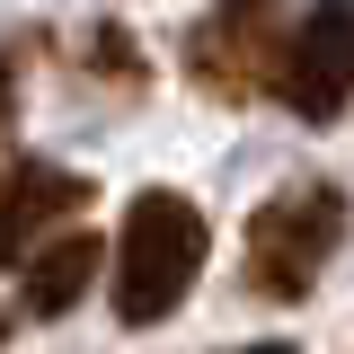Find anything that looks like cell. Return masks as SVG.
Instances as JSON below:
<instances>
[{
	"label": "cell",
	"mask_w": 354,
	"mask_h": 354,
	"mask_svg": "<svg viewBox=\"0 0 354 354\" xmlns=\"http://www.w3.org/2000/svg\"><path fill=\"white\" fill-rule=\"evenodd\" d=\"M266 97H283L301 124H337L354 106V0H310L301 18H283Z\"/></svg>",
	"instance_id": "obj_3"
},
{
	"label": "cell",
	"mask_w": 354,
	"mask_h": 354,
	"mask_svg": "<svg viewBox=\"0 0 354 354\" xmlns=\"http://www.w3.org/2000/svg\"><path fill=\"white\" fill-rule=\"evenodd\" d=\"M27 53H36V36H9V44H0V133H9V115H18V88H27Z\"/></svg>",
	"instance_id": "obj_7"
},
{
	"label": "cell",
	"mask_w": 354,
	"mask_h": 354,
	"mask_svg": "<svg viewBox=\"0 0 354 354\" xmlns=\"http://www.w3.org/2000/svg\"><path fill=\"white\" fill-rule=\"evenodd\" d=\"M88 186L80 169H62V160H36V151H18L9 169H0V274L27 257L36 239H53L62 221H80L88 213Z\"/></svg>",
	"instance_id": "obj_5"
},
{
	"label": "cell",
	"mask_w": 354,
	"mask_h": 354,
	"mask_svg": "<svg viewBox=\"0 0 354 354\" xmlns=\"http://www.w3.org/2000/svg\"><path fill=\"white\" fill-rule=\"evenodd\" d=\"M213 257V221L195 213V195L177 186H142L124 204V230L106 248V292H115V319L124 328H160L186 310L195 274Z\"/></svg>",
	"instance_id": "obj_1"
},
{
	"label": "cell",
	"mask_w": 354,
	"mask_h": 354,
	"mask_svg": "<svg viewBox=\"0 0 354 354\" xmlns=\"http://www.w3.org/2000/svg\"><path fill=\"white\" fill-rule=\"evenodd\" d=\"M230 354H301V346H283V337H257V346H230Z\"/></svg>",
	"instance_id": "obj_8"
},
{
	"label": "cell",
	"mask_w": 354,
	"mask_h": 354,
	"mask_svg": "<svg viewBox=\"0 0 354 354\" xmlns=\"http://www.w3.org/2000/svg\"><path fill=\"white\" fill-rule=\"evenodd\" d=\"M27 319H62V310H80V292L97 283V266H106V239L88 230V221H62L53 239L27 248Z\"/></svg>",
	"instance_id": "obj_6"
},
{
	"label": "cell",
	"mask_w": 354,
	"mask_h": 354,
	"mask_svg": "<svg viewBox=\"0 0 354 354\" xmlns=\"http://www.w3.org/2000/svg\"><path fill=\"white\" fill-rule=\"evenodd\" d=\"M283 0H213L195 27H186V80L221 97V106H248L266 97V71H274V36H283Z\"/></svg>",
	"instance_id": "obj_4"
},
{
	"label": "cell",
	"mask_w": 354,
	"mask_h": 354,
	"mask_svg": "<svg viewBox=\"0 0 354 354\" xmlns=\"http://www.w3.org/2000/svg\"><path fill=\"white\" fill-rule=\"evenodd\" d=\"M346 186L337 177H292L274 186L257 213H248V292L257 301H301L310 283L328 274V257L346 248Z\"/></svg>",
	"instance_id": "obj_2"
},
{
	"label": "cell",
	"mask_w": 354,
	"mask_h": 354,
	"mask_svg": "<svg viewBox=\"0 0 354 354\" xmlns=\"http://www.w3.org/2000/svg\"><path fill=\"white\" fill-rule=\"evenodd\" d=\"M0 346H9V319H0Z\"/></svg>",
	"instance_id": "obj_9"
}]
</instances>
